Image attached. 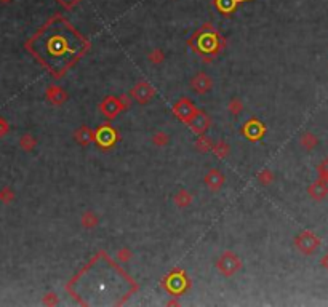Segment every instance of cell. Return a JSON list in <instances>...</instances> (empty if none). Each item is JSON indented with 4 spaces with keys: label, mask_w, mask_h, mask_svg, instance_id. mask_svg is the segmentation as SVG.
<instances>
[{
    "label": "cell",
    "mask_w": 328,
    "mask_h": 307,
    "mask_svg": "<svg viewBox=\"0 0 328 307\" xmlns=\"http://www.w3.org/2000/svg\"><path fill=\"white\" fill-rule=\"evenodd\" d=\"M298 246L301 248L304 253H312V251H315V248L319 246V239L314 234L304 232L298 239Z\"/></svg>",
    "instance_id": "6da1fadb"
},
{
    "label": "cell",
    "mask_w": 328,
    "mask_h": 307,
    "mask_svg": "<svg viewBox=\"0 0 328 307\" xmlns=\"http://www.w3.org/2000/svg\"><path fill=\"white\" fill-rule=\"evenodd\" d=\"M309 192H310V197H314L315 200H322V199H325V195L328 194V186H327V181H324V179H320V181L314 183L312 186H310Z\"/></svg>",
    "instance_id": "7a4b0ae2"
},
{
    "label": "cell",
    "mask_w": 328,
    "mask_h": 307,
    "mask_svg": "<svg viewBox=\"0 0 328 307\" xmlns=\"http://www.w3.org/2000/svg\"><path fill=\"white\" fill-rule=\"evenodd\" d=\"M315 144H317V138L314 135H310V133H306V135L303 136V146L308 147V149H312Z\"/></svg>",
    "instance_id": "3957f363"
},
{
    "label": "cell",
    "mask_w": 328,
    "mask_h": 307,
    "mask_svg": "<svg viewBox=\"0 0 328 307\" xmlns=\"http://www.w3.org/2000/svg\"><path fill=\"white\" fill-rule=\"evenodd\" d=\"M235 3H237V0H218V5L223 11H231Z\"/></svg>",
    "instance_id": "277c9868"
},
{
    "label": "cell",
    "mask_w": 328,
    "mask_h": 307,
    "mask_svg": "<svg viewBox=\"0 0 328 307\" xmlns=\"http://www.w3.org/2000/svg\"><path fill=\"white\" fill-rule=\"evenodd\" d=\"M320 175H322V179H324V181H327L328 183V159L327 160H324V164L320 165Z\"/></svg>",
    "instance_id": "5b68a950"
},
{
    "label": "cell",
    "mask_w": 328,
    "mask_h": 307,
    "mask_svg": "<svg viewBox=\"0 0 328 307\" xmlns=\"http://www.w3.org/2000/svg\"><path fill=\"white\" fill-rule=\"evenodd\" d=\"M322 266H324V267L328 270V253L324 256V259H322Z\"/></svg>",
    "instance_id": "8992f818"
}]
</instances>
